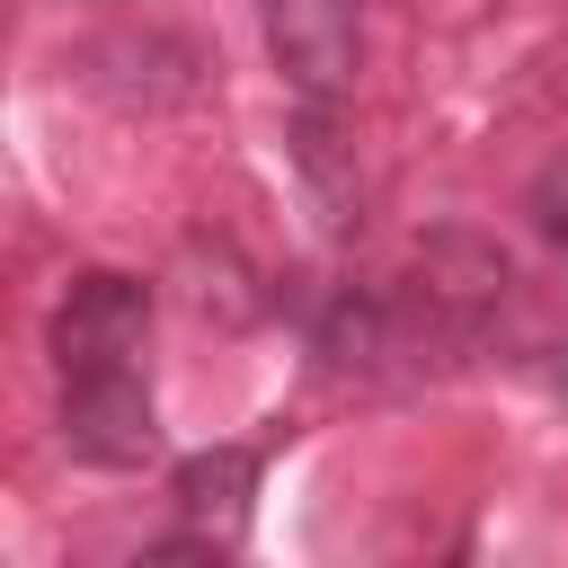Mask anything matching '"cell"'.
Listing matches in <instances>:
<instances>
[{
    "instance_id": "6da1fadb",
    "label": "cell",
    "mask_w": 568,
    "mask_h": 568,
    "mask_svg": "<svg viewBox=\"0 0 568 568\" xmlns=\"http://www.w3.org/2000/svg\"><path fill=\"white\" fill-rule=\"evenodd\" d=\"M142 328H151V284H133V275H115V266H89V275L62 284V302H53V320H44V346H53L62 382H71V373L124 364V355L142 346Z\"/></svg>"
},
{
    "instance_id": "7a4b0ae2",
    "label": "cell",
    "mask_w": 568,
    "mask_h": 568,
    "mask_svg": "<svg viewBox=\"0 0 568 568\" xmlns=\"http://www.w3.org/2000/svg\"><path fill=\"white\" fill-rule=\"evenodd\" d=\"M62 453L89 462V470H142L160 453V417H151V390L106 364V373H71L62 390Z\"/></svg>"
},
{
    "instance_id": "3957f363",
    "label": "cell",
    "mask_w": 568,
    "mask_h": 568,
    "mask_svg": "<svg viewBox=\"0 0 568 568\" xmlns=\"http://www.w3.org/2000/svg\"><path fill=\"white\" fill-rule=\"evenodd\" d=\"M266 53L293 80V98H328L337 106L355 89V53H364L355 0H266Z\"/></svg>"
},
{
    "instance_id": "277c9868",
    "label": "cell",
    "mask_w": 568,
    "mask_h": 568,
    "mask_svg": "<svg viewBox=\"0 0 568 568\" xmlns=\"http://www.w3.org/2000/svg\"><path fill=\"white\" fill-rule=\"evenodd\" d=\"M80 71H89V89H106L115 106H178V98H195V80H204L195 44H178V36H106V44L80 53Z\"/></svg>"
},
{
    "instance_id": "5b68a950",
    "label": "cell",
    "mask_w": 568,
    "mask_h": 568,
    "mask_svg": "<svg viewBox=\"0 0 568 568\" xmlns=\"http://www.w3.org/2000/svg\"><path fill=\"white\" fill-rule=\"evenodd\" d=\"M169 497H178L186 524L240 541V532H248V497H257V453H248V444H204V453H186V462L169 470Z\"/></svg>"
},
{
    "instance_id": "8992f818",
    "label": "cell",
    "mask_w": 568,
    "mask_h": 568,
    "mask_svg": "<svg viewBox=\"0 0 568 568\" xmlns=\"http://www.w3.org/2000/svg\"><path fill=\"white\" fill-rule=\"evenodd\" d=\"M426 284H435L444 302L488 311V302L506 293V257H497V240H479V231H435V240H426Z\"/></svg>"
},
{
    "instance_id": "52a82bcc",
    "label": "cell",
    "mask_w": 568,
    "mask_h": 568,
    "mask_svg": "<svg viewBox=\"0 0 568 568\" xmlns=\"http://www.w3.org/2000/svg\"><path fill=\"white\" fill-rule=\"evenodd\" d=\"M293 151L328 204V222H355V169H337V124H328V98H302V124H293Z\"/></svg>"
},
{
    "instance_id": "ba28073f",
    "label": "cell",
    "mask_w": 568,
    "mask_h": 568,
    "mask_svg": "<svg viewBox=\"0 0 568 568\" xmlns=\"http://www.w3.org/2000/svg\"><path fill=\"white\" fill-rule=\"evenodd\" d=\"M320 355H328L337 373H373V364H382V311L355 302V293H337L328 320H320Z\"/></svg>"
},
{
    "instance_id": "9c48e42d",
    "label": "cell",
    "mask_w": 568,
    "mask_h": 568,
    "mask_svg": "<svg viewBox=\"0 0 568 568\" xmlns=\"http://www.w3.org/2000/svg\"><path fill=\"white\" fill-rule=\"evenodd\" d=\"M524 213H532V231H541L550 248H568V151L532 169V195H524Z\"/></svg>"
}]
</instances>
